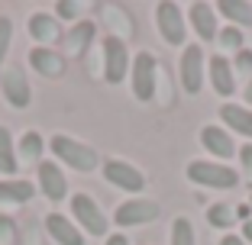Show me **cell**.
<instances>
[{
  "mask_svg": "<svg viewBox=\"0 0 252 245\" xmlns=\"http://www.w3.org/2000/svg\"><path fill=\"white\" fill-rule=\"evenodd\" d=\"M220 119L233 129V133L252 139V110H249V107H243V104H223L220 107Z\"/></svg>",
  "mask_w": 252,
  "mask_h": 245,
  "instance_id": "cell-18",
  "label": "cell"
},
{
  "mask_svg": "<svg viewBox=\"0 0 252 245\" xmlns=\"http://www.w3.org/2000/svg\"><path fill=\"white\" fill-rule=\"evenodd\" d=\"M45 232H49L59 245H84V232L62 213H49L45 216Z\"/></svg>",
  "mask_w": 252,
  "mask_h": 245,
  "instance_id": "cell-14",
  "label": "cell"
},
{
  "mask_svg": "<svg viewBox=\"0 0 252 245\" xmlns=\"http://www.w3.org/2000/svg\"><path fill=\"white\" fill-rule=\"evenodd\" d=\"M71 216H74V226H81V229L91 232V236H107V229H110L100 203H97L91 193H84V191L71 197Z\"/></svg>",
  "mask_w": 252,
  "mask_h": 245,
  "instance_id": "cell-5",
  "label": "cell"
},
{
  "mask_svg": "<svg viewBox=\"0 0 252 245\" xmlns=\"http://www.w3.org/2000/svg\"><path fill=\"white\" fill-rule=\"evenodd\" d=\"M246 104H252V81H249V87H246Z\"/></svg>",
  "mask_w": 252,
  "mask_h": 245,
  "instance_id": "cell-36",
  "label": "cell"
},
{
  "mask_svg": "<svg viewBox=\"0 0 252 245\" xmlns=\"http://www.w3.org/2000/svg\"><path fill=\"white\" fill-rule=\"evenodd\" d=\"M107 10V13H110V16H107V26H113V29H117V32H113V36H117V39H129V36H133V23H129V20H123V13H120V10H113V7H104Z\"/></svg>",
  "mask_w": 252,
  "mask_h": 245,
  "instance_id": "cell-26",
  "label": "cell"
},
{
  "mask_svg": "<svg viewBox=\"0 0 252 245\" xmlns=\"http://www.w3.org/2000/svg\"><path fill=\"white\" fill-rule=\"evenodd\" d=\"M39 191L49 197L52 203L65 200L68 197V181H65V171L52 162H39Z\"/></svg>",
  "mask_w": 252,
  "mask_h": 245,
  "instance_id": "cell-11",
  "label": "cell"
},
{
  "mask_svg": "<svg viewBox=\"0 0 252 245\" xmlns=\"http://www.w3.org/2000/svg\"><path fill=\"white\" fill-rule=\"evenodd\" d=\"M188 181H194L197 187H210V191H233L239 184V174L230 171V164L194 158L188 162Z\"/></svg>",
  "mask_w": 252,
  "mask_h": 245,
  "instance_id": "cell-2",
  "label": "cell"
},
{
  "mask_svg": "<svg viewBox=\"0 0 252 245\" xmlns=\"http://www.w3.org/2000/svg\"><path fill=\"white\" fill-rule=\"evenodd\" d=\"M191 26H194V32H197L204 42H214L217 36H220V29H217V7L214 3H191Z\"/></svg>",
  "mask_w": 252,
  "mask_h": 245,
  "instance_id": "cell-12",
  "label": "cell"
},
{
  "mask_svg": "<svg viewBox=\"0 0 252 245\" xmlns=\"http://www.w3.org/2000/svg\"><path fill=\"white\" fill-rule=\"evenodd\" d=\"M217 13H223L230 20V26H252V3L249 0H223L217 3Z\"/></svg>",
  "mask_w": 252,
  "mask_h": 245,
  "instance_id": "cell-20",
  "label": "cell"
},
{
  "mask_svg": "<svg viewBox=\"0 0 252 245\" xmlns=\"http://www.w3.org/2000/svg\"><path fill=\"white\" fill-rule=\"evenodd\" d=\"M20 158H16V142H13V133L7 126H0V174H13Z\"/></svg>",
  "mask_w": 252,
  "mask_h": 245,
  "instance_id": "cell-23",
  "label": "cell"
},
{
  "mask_svg": "<svg viewBox=\"0 0 252 245\" xmlns=\"http://www.w3.org/2000/svg\"><path fill=\"white\" fill-rule=\"evenodd\" d=\"M200 145H204L214 158H233L236 155L233 136L226 133V129H220V126H204L200 129Z\"/></svg>",
  "mask_w": 252,
  "mask_h": 245,
  "instance_id": "cell-15",
  "label": "cell"
},
{
  "mask_svg": "<svg viewBox=\"0 0 252 245\" xmlns=\"http://www.w3.org/2000/svg\"><path fill=\"white\" fill-rule=\"evenodd\" d=\"M36 197V184L20 178H7L0 181V203H30Z\"/></svg>",
  "mask_w": 252,
  "mask_h": 245,
  "instance_id": "cell-19",
  "label": "cell"
},
{
  "mask_svg": "<svg viewBox=\"0 0 252 245\" xmlns=\"http://www.w3.org/2000/svg\"><path fill=\"white\" fill-rule=\"evenodd\" d=\"M100 52H104V81L107 84H123L129 68H133V55L126 49L123 39L117 36H107L100 42Z\"/></svg>",
  "mask_w": 252,
  "mask_h": 245,
  "instance_id": "cell-4",
  "label": "cell"
},
{
  "mask_svg": "<svg viewBox=\"0 0 252 245\" xmlns=\"http://www.w3.org/2000/svg\"><path fill=\"white\" fill-rule=\"evenodd\" d=\"M156 26L168 45H185L188 29H185V13H181L178 3H171V0L156 3Z\"/></svg>",
  "mask_w": 252,
  "mask_h": 245,
  "instance_id": "cell-6",
  "label": "cell"
},
{
  "mask_svg": "<svg viewBox=\"0 0 252 245\" xmlns=\"http://www.w3.org/2000/svg\"><path fill=\"white\" fill-rule=\"evenodd\" d=\"M220 245H246V242H243L239 236H233V232H230V236H223V239H220Z\"/></svg>",
  "mask_w": 252,
  "mask_h": 245,
  "instance_id": "cell-35",
  "label": "cell"
},
{
  "mask_svg": "<svg viewBox=\"0 0 252 245\" xmlns=\"http://www.w3.org/2000/svg\"><path fill=\"white\" fill-rule=\"evenodd\" d=\"M178 78L185 94H197L204 87V52H200V45H185L178 61Z\"/></svg>",
  "mask_w": 252,
  "mask_h": 245,
  "instance_id": "cell-9",
  "label": "cell"
},
{
  "mask_svg": "<svg viewBox=\"0 0 252 245\" xmlns=\"http://www.w3.org/2000/svg\"><path fill=\"white\" fill-rule=\"evenodd\" d=\"M207 75H210V84H214V90L220 97H233V90H236V71H233V65L223 55H214V58L207 61Z\"/></svg>",
  "mask_w": 252,
  "mask_h": 245,
  "instance_id": "cell-13",
  "label": "cell"
},
{
  "mask_svg": "<svg viewBox=\"0 0 252 245\" xmlns=\"http://www.w3.org/2000/svg\"><path fill=\"white\" fill-rule=\"evenodd\" d=\"M49 149H52V155L59 158L62 164L74 168L78 174H91V171L100 168V155L94 152V145L78 142V139H71V136H65V133H55L52 139H49Z\"/></svg>",
  "mask_w": 252,
  "mask_h": 245,
  "instance_id": "cell-1",
  "label": "cell"
},
{
  "mask_svg": "<svg viewBox=\"0 0 252 245\" xmlns=\"http://www.w3.org/2000/svg\"><path fill=\"white\" fill-rule=\"evenodd\" d=\"M243 242H252V216L243 223Z\"/></svg>",
  "mask_w": 252,
  "mask_h": 245,
  "instance_id": "cell-34",
  "label": "cell"
},
{
  "mask_svg": "<svg viewBox=\"0 0 252 245\" xmlns=\"http://www.w3.org/2000/svg\"><path fill=\"white\" fill-rule=\"evenodd\" d=\"M233 216H236V210H233L230 203H214V207L207 210V223L214 226V229H230Z\"/></svg>",
  "mask_w": 252,
  "mask_h": 245,
  "instance_id": "cell-24",
  "label": "cell"
},
{
  "mask_svg": "<svg viewBox=\"0 0 252 245\" xmlns=\"http://www.w3.org/2000/svg\"><path fill=\"white\" fill-rule=\"evenodd\" d=\"M81 13V3H74V0H59L55 3V20H74V16Z\"/></svg>",
  "mask_w": 252,
  "mask_h": 245,
  "instance_id": "cell-30",
  "label": "cell"
},
{
  "mask_svg": "<svg viewBox=\"0 0 252 245\" xmlns=\"http://www.w3.org/2000/svg\"><path fill=\"white\" fill-rule=\"evenodd\" d=\"M10 39H13V23H10V16H0V65H3V58H7Z\"/></svg>",
  "mask_w": 252,
  "mask_h": 245,
  "instance_id": "cell-28",
  "label": "cell"
},
{
  "mask_svg": "<svg viewBox=\"0 0 252 245\" xmlns=\"http://www.w3.org/2000/svg\"><path fill=\"white\" fill-rule=\"evenodd\" d=\"M107 245H129V239L123 232H117V236H107Z\"/></svg>",
  "mask_w": 252,
  "mask_h": 245,
  "instance_id": "cell-33",
  "label": "cell"
},
{
  "mask_svg": "<svg viewBox=\"0 0 252 245\" xmlns=\"http://www.w3.org/2000/svg\"><path fill=\"white\" fill-rule=\"evenodd\" d=\"M30 68H36L42 78H52L55 81V78L65 75V58H62L55 49H42V45H39V49L30 52Z\"/></svg>",
  "mask_w": 252,
  "mask_h": 245,
  "instance_id": "cell-16",
  "label": "cell"
},
{
  "mask_svg": "<svg viewBox=\"0 0 252 245\" xmlns=\"http://www.w3.org/2000/svg\"><path fill=\"white\" fill-rule=\"evenodd\" d=\"M94 36H97V26L91 20H81V23H74V29H71V36H68V49H71L74 55H84L91 49V42H94Z\"/></svg>",
  "mask_w": 252,
  "mask_h": 245,
  "instance_id": "cell-21",
  "label": "cell"
},
{
  "mask_svg": "<svg viewBox=\"0 0 252 245\" xmlns=\"http://www.w3.org/2000/svg\"><path fill=\"white\" fill-rule=\"evenodd\" d=\"M129 81H133V97L139 104H152L158 87V61L152 52H136L133 68H129Z\"/></svg>",
  "mask_w": 252,
  "mask_h": 245,
  "instance_id": "cell-3",
  "label": "cell"
},
{
  "mask_svg": "<svg viewBox=\"0 0 252 245\" xmlns=\"http://www.w3.org/2000/svg\"><path fill=\"white\" fill-rule=\"evenodd\" d=\"M0 87H3L7 104L16 107V110H26V107L32 104V90H30V81H26V71H23V65L7 68V71H3V78H0Z\"/></svg>",
  "mask_w": 252,
  "mask_h": 245,
  "instance_id": "cell-10",
  "label": "cell"
},
{
  "mask_svg": "<svg viewBox=\"0 0 252 245\" xmlns=\"http://www.w3.org/2000/svg\"><path fill=\"white\" fill-rule=\"evenodd\" d=\"M16 242V223L7 213H0V245H13Z\"/></svg>",
  "mask_w": 252,
  "mask_h": 245,
  "instance_id": "cell-29",
  "label": "cell"
},
{
  "mask_svg": "<svg viewBox=\"0 0 252 245\" xmlns=\"http://www.w3.org/2000/svg\"><path fill=\"white\" fill-rule=\"evenodd\" d=\"M30 36L36 39V42H42V49H52V42L62 39V26H59V20L49 16V13H32L30 16Z\"/></svg>",
  "mask_w": 252,
  "mask_h": 245,
  "instance_id": "cell-17",
  "label": "cell"
},
{
  "mask_svg": "<svg viewBox=\"0 0 252 245\" xmlns=\"http://www.w3.org/2000/svg\"><path fill=\"white\" fill-rule=\"evenodd\" d=\"M239 162H243V171L252 178V145H243V149H239Z\"/></svg>",
  "mask_w": 252,
  "mask_h": 245,
  "instance_id": "cell-32",
  "label": "cell"
},
{
  "mask_svg": "<svg viewBox=\"0 0 252 245\" xmlns=\"http://www.w3.org/2000/svg\"><path fill=\"white\" fill-rule=\"evenodd\" d=\"M249 203H252V197H249Z\"/></svg>",
  "mask_w": 252,
  "mask_h": 245,
  "instance_id": "cell-37",
  "label": "cell"
},
{
  "mask_svg": "<svg viewBox=\"0 0 252 245\" xmlns=\"http://www.w3.org/2000/svg\"><path fill=\"white\" fill-rule=\"evenodd\" d=\"M104 178L107 184L120 187V191H129V193H139L146 187V178H142V171L136 164L123 162V158H107L104 162Z\"/></svg>",
  "mask_w": 252,
  "mask_h": 245,
  "instance_id": "cell-8",
  "label": "cell"
},
{
  "mask_svg": "<svg viewBox=\"0 0 252 245\" xmlns=\"http://www.w3.org/2000/svg\"><path fill=\"white\" fill-rule=\"evenodd\" d=\"M42 149H45L42 136L36 129H30V133H23V139L16 142V158H23V164H32V162L42 158Z\"/></svg>",
  "mask_w": 252,
  "mask_h": 245,
  "instance_id": "cell-22",
  "label": "cell"
},
{
  "mask_svg": "<svg viewBox=\"0 0 252 245\" xmlns=\"http://www.w3.org/2000/svg\"><path fill=\"white\" fill-rule=\"evenodd\" d=\"M217 39H220V45H223V49H233V52H243V32H239L236 26H226V29H223V32H220Z\"/></svg>",
  "mask_w": 252,
  "mask_h": 245,
  "instance_id": "cell-27",
  "label": "cell"
},
{
  "mask_svg": "<svg viewBox=\"0 0 252 245\" xmlns=\"http://www.w3.org/2000/svg\"><path fill=\"white\" fill-rule=\"evenodd\" d=\"M158 213H162V207H158L156 200H146V197H133V200H126L117 207V213H113V223L117 226H146V223H156Z\"/></svg>",
  "mask_w": 252,
  "mask_h": 245,
  "instance_id": "cell-7",
  "label": "cell"
},
{
  "mask_svg": "<svg viewBox=\"0 0 252 245\" xmlns=\"http://www.w3.org/2000/svg\"><path fill=\"white\" fill-rule=\"evenodd\" d=\"M233 68H236L239 75H252V52H249V49L236 52V61H233Z\"/></svg>",
  "mask_w": 252,
  "mask_h": 245,
  "instance_id": "cell-31",
  "label": "cell"
},
{
  "mask_svg": "<svg viewBox=\"0 0 252 245\" xmlns=\"http://www.w3.org/2000/svg\"><path fill=\"white\" fill-rule=\"evenodd\" d=\"M171 245H194V223L188 216H175V223H171Z\"/></svg>",
  "mask_w": 252,
  "mask_h": 245,
  "instance_id": "cell-25",
  "label": "cell"
}]
</instances>
